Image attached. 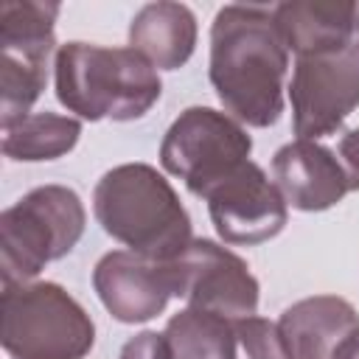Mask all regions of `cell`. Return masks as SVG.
<instances>
[{"label": "cell", "mask_w": 359, "mask_h": 359, "mask_svg": "<svg viewBox=\"0 0 359 359\" xmlns=\"http://www.w3.org/2000/svg\"><path fill=\"white\" fill-rule=\"evenodd\" d=\"M289 48L272 8L230 3L210 25V84L238 123L266 129L283 115Z\"/></svg>", "instance_id": "cell-1"}, {"label": "cell", "mask_w": 359, "mask_h": 359, "mask_svg": "<svg viewBox=\"0 0 359 359\" xmlns=\"http://www.w3.org/2000/svg\"><path fill=\"white\" fill-rule=\"evenodd\" d=\"M93 213L107 236L154 264L174 261L194 241L188 210L171 182L149 163L109 168L95 182Z\"/></svg>", "instance_id": "cell-2"}, {"label": "cell", "mask_w": 359, "mask_h": 359, "mask_svg": "<svg viewBox=\"0 0 359 359\" xmlns=\"http://www.w3.org/2000/svg\"><path fill=\"white\" fill-rule=\"evenodd\" d=\"M56 98L84 121H137L160 98L154 65L135 48L67 42L53 62Z\"/></svg>", "instance_id": "cell-3"}, {"label": "cell", "mask_w": 359, "mask_h": 359, "mask_svg": "<svg viewBox=\"0 0 359 359\" xmlns=\"http://www.w3.org/2000/svg\"><path fill=\"white\" fill-rule=\"evenodd\" d=\"M0 342L8 359H84L95 345V325L59 283H8Z\"/></svg>", "instance_id": "cell-4"}, {"label": "cell", "mask_w": 359, "mask_h": 359, "mask_svg": "<svg viewBox=\"0 0 359 359\" xmlns=\"http://www.w3.org/2000/svg\"><path fill=\"white\" fill-rule=\"evenodd\" d=\"M84 205L73 188L39 185L0 213V278L31 283L45 264L65 258L84 233Z\"/></svg>", "instance_id": "cell-5"}, {"label": "cell", "mask_w": 359, "mask_h": 359, "mask_svg": "<svg viewBox=\"0 0 359 359\" xmlns=\"http://www.w3.org/2000/svg\"><path fill=\"white\" fill-rule=\"evenodd\" d=\"M250 151L252 137L236 118L210 107H188L168 126L160 143V163L194 196L205 199L250 160Z\"/></svg>", "instance_id": "cell-6"}, {"label": "cell", "mask_w": 359, "mask_h": 359, "mask_svg": "<svg viewBox=\"0 0 359 359\" xmlns=\"http://www.w3.org/2000/svg\"><path fill=\"white\" fill-rule=\"evenodd\" d=\"M289 101L292 126L300 140L334 135L359 107V39L300 56L294 62Z\"/></svg>", "instance_id": "cell-7"}, {"label": "cell", "mask_w": 359, "mask_h": 359, "mask_svg": "<svg viewBox=\"0 0 359 359\" xmlns=\"http://www.w3.org/2000/svg\"><path fill=\"white\" fill-rule=\"evenodd\" d=\"M171 294L191 309L213 311L227 320L252 317L258 309V280L233 250L194 238L174 261H165Z\"/></svg>", "instance_id": "cell-8"}, {"label": "cell", "mask_w": 359, "mask_h": 359, "mask_svg": "<svg viewBox=\"0 0 359 359\" xmlns=\"http://www.w3.org/2000/svg\"><path fill=\"white\" fill-rule=\"evenodd\" d=\"M210 222L224 244H264L275 238L289 219L286 199L278 185L269 182L264 168L247 160L224 182H219L208 196Z\"/></svg>", "instance_id": "cell-9"}, {"label": "cell", "mask_w": 359, "mask_h": 359, "mask_svg": "<svg viewBox=\"0 0 359 359\" xmlns=\"http://www.w3.org/2000/svg\"><path fill=\"white\" fill-rule=\"evenodd\" d=\"M272 177L286 205L317 213L342 202L345 194L356 191L345 163L317 140H292L272 157Z\"/></svg>", "instance_id": "cell-10"}, {"label": "cell", "mask_w": 359, "mask_h": 359, "mask_svg": "<svg viewBox=\"0 0 359 359\" xmlns=\"http://www.w3.org/2000/svg\"><path fill=\"white\" fill-rule=\"evenodd\" d=\"M93 289L118 323H146L174 297L165 264H154L132 250L107 252L93 269Z\"/></svg>", "instance_id": "cell-11"}, {"label": "cell", "mask_w": 359, "mask_h": 359, "mask_svg": "<svg viewBox=\"0 0 359 359\" xmlns=\"http://www.w3.org/2000/svg\"><path fill=\"white\" fill-rule=\"evenodd\" d=\"M278 331L289 359H337L345 339L359 331V314L345 297L314 294L283 309Z\"/></svg>", "instance_id": "cell-12"}, {"label": "cell", "mask_w": 359, "mask_h": 359, "mask_svg": "<svg viewBox=\"0 0 359 359\" xmlns=\"http://www.w3.org/2000/svg\"><path fill=\"white\" fill-rule=\"evenodd\" d=\"M286 48L300 59L356 39L359 6L345 0H289L272 8Z\"/></svg>", "instance_id": "cell-13"}, {"label": "cell", "mask_w": 359, "mask_h": 359, "mask_svg": "<svg viewBox=\"0 0 359 359\" xmlns=\"http://www.w3.org/2000/svg\"><path fill=\"white\" fill-rule=\"evenodd\" d=\"M129 48L160 70L182 67L196 48L194 11L171 0L146 3L129 22Z\"/></svg>", "instance_id": "cell-14"}, {"label": "cell", "mask_w": 359, "mask_h": 359, "mask_svg": "<svg viewBox=\"0 0 359 359\" xmlns=\"http://www.w3.org/2000/svg\"><path fill=\"white\" fill-rule=\"evenodd\" d=\"M81 137V121L56 112H31L3 129V154L20 163L56 160L73 151Z\"/></svg>", "instance_id": "cell-15"}, {"label": "cell", "mask_w": 359, "mask_h": 359, "mask_svg": "<svg viewBox=\"0 0 359 359\" xmlns=\"http://www.w3.org/2000/svg\"><path fill=\"white\" fill-rule=\"evenodd\" d=\"M165 339L174 359H236L233 320L202 309H182L165 325Z\"/></svg>", "instance_id": "cell-16"}, {"label": "cell", "mask_w": 359, "mask_h": 359, "mask_svg": "<svg viewBox=\"0 0 359 359\" xmlns=\"http://www.w3.org/2000/svg\"><path fill=\"white\" fill-rule=\"evenodd\" d=\"M59 3L6 0L0 6V50H14L34 59H50L56 48L53 25Z\"/></svg>", "instance_id": "cell-17"}, {"label": "cell", "mask_w": 359, "mask_h": 359, "mask_svg": "<svg viewBox=\"0 0 359 359\" xmlns=\"http://www.w3.org/2000/svg\"><path fill=\"white\" fill-rule=\"evenodd\" d=\"M48 84V62L0 50V126H11L31 115V107Z\"/></svg>", "instance_id": "cell-18"}, {"label": "cell", "mask_w": 359, "mask_h": 359, "mask_svg": "<svg viewBox=\"0 0 359 359\" xmlns=\"http://www.w3.org/2000/svg\"><path fill=\"white\" fill-rule=\"evenodd\" d=\"M233 331L241 348V359H289L278 323L252 314V317L233 320Z\"/></svg>", "instance_id": "cell-19"}, {"label": "cell", "mask_w": 359, "mask_h": 359, "mask_svg": "<svg viewBox=\"0 0 359 359\" xmlns=\"http://www.w3.org/2000/svg\"><path fill=\"white\" fill-rule=\"evenodd\" d=\"M118 359H174V353H171V345H168L165 334L140 331V334H135L123 342Z\"/></svg>", "instance_id": "cell-20"}, {"label": "cell", "mask_w": 359, "mask_h": 359, "mask_svg": "<svg viewBox=\"0 0 359 359\" xmlns=\"http://www.w3.org/2000/svg\"><path fill=\"white\" fill-rule=\"evenodd\" d=\"M339 157H342V163H345V168H348V174L353 180V185L359 191V126L342 135V140H339Z\"/></svg>", "instance_id": "cell-21"}, {"label": "cell", "mask_w": 359, "mask_h": 359, "mask_svg": "<svg viewBox=\"0 0 359 359\" xmlns=\"http://www.w3.org/2000/svg\"><path fill=\"white\" fill-rule=\"evenodd\" d=\"M337 359H359V331H353L345 339V345L337 351Z\"/></svg>", "instance_id": "cell-22"}]
</instances>
